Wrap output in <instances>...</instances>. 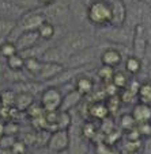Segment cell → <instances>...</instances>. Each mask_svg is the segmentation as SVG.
<instances>
[{"mask_svg":"<svg viewBox=\"0 0 151 154\" xmlns=\"http://www.w3.org/2000/svg\"><path fill=\"white\" fill-rule=\"evenodd\" d=\"M136 123H149L151 122V106L143 103H136L132 108V112Z\"/></svg>","mask_w":151,"mask_h":154,"instance_id":"cell-16","label":"cell"},{"mask_svg":"<svg viewBox=\"0 0 151 154\" xmlns=\"http://www.w3.org/2000/svg\"><path fill=\"white\" fill-rule=\"evenodd\" d=\"M35 103L34 95L31 93H16L15 108L19 112H27V109Z\"/></svg>","mask_w":151,"mask_h":154,"instance_id":"cell-18","label":"cell"},{"mask_svg":"<svg viewBox=\"0 0 151 154\" xmlns=\"http://www.w3.org/2000/svg\"><path fill=\"white\" fill-rule=\"evenodd\" d=\"M4 133H5V123L0 122V137L4 135Z\"/></svg>","mask_w":151,"mask_h":154,"instance_id":"cell-35","label":"cell"},{"mask_svg":"<svg viewBox=\"0 0 151 154\" xmlns=\"http://www.w3.org/2000/svg\"><path fill=\"white\" fill-rule=\"evenodd\" d=\"M0 100H2L3 107L5 108H12L15 107V100H16V92H14L11 88H4L0 91Z\"/></svg>","mask_w":151,"mask_h":154,"instance_id":"cell-24","label":"cell"},{"mask_svg":"<svg viewBox=\"0 0 151 154\" xmlns=\"http://www.w3.org/2000/svg\"><path fill=\"white\" fill-rule=\"evenodd\" d=\"M5 70H7V66H5V62L3 61L2 58H0V73H5Z\"/></svg>","mask_w":151,"mask_h":154,"instance_id":"cell-34","label":"cell"},{"mask_svg":"<svg viewBox=\"0 0 151 154\" xmlns=\"http://www.w3.org/2000/svg\"><path fill=\"white\" fill-rule=\"evenodd\" d=\"M30 152H31V154H60V153L54 152V150L49 149L48 146H37V147H31V149H30Z\"/></svg>","mask_w":151,"mask_h":154,"instance_id":"cell-32","label":"cell"},{"mask_svg":"<svg viewBox=\"0 0 151 154\" xmlns=\"http://www.w3.org/2000/svg\"><path fill=\"white\" fill-rule=\"evenodd\" d=\"M114 72H116V70H114V68L101 65V66L98 68V70H97V76H98V79H100L102 82L109 84V82H112V80H113Z\"/></svg>","mask_w":151,"mask_h":154,"instance_id":"cell-27","label":"cell"},{"mask_svg":"<svg viewBox=\"0 0 151 154\" xmlns=\"http://www.w3.org/2000/svg\"><path fill=\"white\" fill-rule=\"evenodd\" d=\"M70 130H56L51 133V138L46 146L57 153H64L70 147Z\"/></svg>","mask_w":151,"mask_h":154,"instance_id":"cell-7","label":"cell"},{"mask_svg":"<svg viewBox=\"0 0 151 154\" xmlns=\"http://www.w3.org/2000/svg\"><path fill=\"white\" fill-rule=\"evenodd\" d=\"M18 53H19L18 48H16L15 42H12V41H5V42L0 46V58L4 62L7 58H10V57L15 56V54H18Z\"/></svg>","mask_w":151,"mask_h":154,"instance_id":"cell-26","label":"cell"},{"mask_svg":"<svg viewBox=\"0 0 151 154\" xmlns=\"http://www.w3.org/2000/svg\"><path fill=\"white\" fill-rule=\"evenodd\" d=\"M44 22H46V18H45V15H44V12L41 11V8L27 11V12L18 20V26H16L15 31L12 32V35H11L7 41L15 42V39L18 38V35L21 34V32L35 31V30L40 29V26L44 23Z\"/></svg>","mask_w":151,"mask_h":154,"instance_id":"cell-4","label":"cell"},{"mask_svg":"<svg viewBox=\"0 0 151 154\" xmlns=\"http://www.w3.org/2000/svg\"><path fill=\"white\" fill-rule=\"evenodd\" d=\"M132 2H135V0H132Z\"/></svg>","mask_w":151,"mask_h":154,"instance_id":"cell-40","label":"cell"},{"mask_svg":"<svg viewBox=\"0 0 151 154\" xmlns=\"http://www.w3.org/2000/svg\"><path fill=\"white\" fill-rule=\"evenodd\" d=\"M109 4L112 8V20L110 26L123 27L127 23V14L128 4L124 0H109Z\"/></svg>","mask_w":151,"mask_h":154,"instance_id":"cell-8","label":"cell"},{"mask_svg":"<svg viewBox=\"0 0 151 154\" xmlns=\"http://www.w3.org/2000/svg\"><path fill=\"white\" fill-rule=\"evenodd\" d=\"M41 42H42V39H41L37 30H35V31L21 32V34L18 35V38L15 39V45H16V48H18L19 53H22V51H25V50H29V49L34 48V46H37L38 43H41Z\"/></svg>","mask_w":151,"mask_h":154,"instance_id":"cell-10","label":"cell"},{"mask_svg":"<svg viewBox=\"0 0 151 154\" xmlns=\"http://www.w3.org/2000/svg\"><path fill=\"white\" fill-rule=\"evenodd\" d=\"M16 26H18V22L16 20L0 18V37L8 39V38L12 35V32L15 31Z\"/></svg>","mask_w":151,"mask_h":154,"instance_id":"cell-22","label":"cell"},{"mask_svg":"<svg viewBox=\"0 0 151 154\" xmlns=\"http://www.w3.org/2000/svg\"><path fill=\"white\" fill-rule=\"evenodd\" d=\"M25 61L26 60L22 57V54L18 53L5 60V66L8 70H12V72H22L25 70Z\"/></svg>","mask_w":151,"mask_h":154,"instance_id":"cell-21","label":"cell"},{"mask_svg":"<svg viewBox=\"0 0 151 154\" xmlns=\"http://www.w3.org/2000/svg\"><path fill=\"white\" fill-rule=\"evenodd\" d=\"M142 66H143V61L140 58H138V57L128 56L125 58L124 68H125V72L130 76H138L142 72Z\"/></svg>","mask_w":151,"mask_h":154,"instance_id":"cell-19","label":"cell"},{"mask_svg":"<svg viewBox=\"0 0 151 154\" xmlns=\"http://www.w3.org/2000/svg\"><path fill=\"white\" fill-rule=\"evenodd\" d=\"M74 82H75V84H74V85H75V89L78 91V92L80 93L83 97L91 95L93 91H94V88H95L94 80L90 79L86 73H84V75L78 76L75 80H74Z\"/></svg>","mask_w":151,"mask_h":154,"instance_id":"cell-14","label":"cell"},{"mask_svg":"<svg viewBox=\"0 0 151 154\" xmlns=\"http://www.w3.org/2000/svg\"><path fill=\"white\" fill-rule=\"evenodd\" d=\"M64 93L57 87H45V89L40 93V104L46 112L60 111L63 104Z\"/></svg>","mask_w":151,"mask_h":154,"instance_id":"cell-6","label":"cell"},{"mask_svg":"<svg viewBox=\"0 0 151 154\" xmlns=\"http://www.w3.org/2000/svg\"><path fill=\"white\" fill-rule=\"evenodd\" d=\"M56 45H59L65 53L71 56L86 49L98 46L100 42L97 34H93L89 30H71L56 41Z\"/></svg>","mask_w":151,"mask_h":154,"instance_id":"cell-1","label":"cell"},{"mask_svg":"<svg viewBox=\"0 0 151 154\" xmlns=\"http://www.w3.org/2000/svg\"><path fill=\"white\" fill-rule=\"evenodd\" d=\"M98 39L103 42H110L119 46H132L133 41V29L128 26L123 27H114V26H106L100 29V31L95 32Z\"/></svg>","mask_w":151,"mask_h":154,"instance_id":"cell-3","label":"cell"},{"mask_svg":"<svg viewBox=\"0 0 151 154\" xmlns=\"http://www.w3.org/2000/svg\"><path fill=\"white\" fill-rule=\"evenodd\" d=\"M119 125L123 130L131 131V130H133V128H136L138 123H136V120H135V118H133L132 114H124V115H121V118H120Z\"/></svg>","mask_w":151,"mask_h":154,"instance_id":"cell-28","label":"cell"},{"mask_svg":"<svg viewBox=\"0 0 151 154\" xmlns=\"http://www.w3.org/2000/svg\"><path fill=\"white\" fill-rule=\"evenodd\" d=\"M3 108V104H2V100H0V109Z\"/></svg>","mask_w":151,"mask_h":154,"instance_id":"cell-39","label":"cell"},{"mask_svg":"<svg viewBox=\"0 0 151 154\" xmlns=\"http://www.w3.org/2000/svg\"><path fill=\"white\" fill-rule=\"evenodd\" d=\"M138 103L151 106V81H144L140 84L138 91Z\"/></svg>","mask_w":151,"mask_h":154,"instance_id":"cell-23","label":"cell"},{"mask_svg":"<svg viewBox=\"0 0 151 154\" xmlns=\"http://www.w3.org/2000/svg\"><path fill=\"white\" fill-rule=\"evenodd\" d=\"M37 2H38V4H40V7L42 8V7H48V5L53 4L56 0H37Z\"/></svg>","mask_w":151,"mask_h":154,"instance_id":"cell-33","label":"cell"},{"mask_svg":"<svg viewBox=\"0 0 151 154\" xmlns=\"http://www.w3.org/2000/svg\"><path fill=\"white\" fill-rule=\"evenodd\" d=\"M86 19L98 29L110 26L112 8L109 0H91L86 7Z\"/></svg>","mask_w":151,"mask_h":154,"instance_id":"cell-2","label":"cell"},{"mask_svg":"<svg viewBox=\"0 0 151 154\" xmlns=\"http://www.w3.org/2000/svg\"><path fill=\"white\" fill-rule=\"evenodd\" d=\"M100 61L101 65H105V66L119 68L124 60H123L121 50H119L117 46H113V48H103L100 56Z\"/></svg>","mask_w":151,"mask_h":154,"instance_id":"cell-11","label":"cell"},{"mask_svg":"<svg viewBox=\"0 0 151 154\" xmlns=\"http://www.w3.org/2000/svg\"><path fill=\"white\" fill-rule=\"evenodd\" d=\"M4 134L19 137L21 135V125L14 122V120H8V122L5 123V133Z\"/></svg>","mask_w":151,"mask_h":154,"instance_id":"cell-30","label":"cell"},{"mask_svg":"<svg viewBox=\"0 0 151 154\" xmlns=\"http://www.w3.org/2000/svg\"><path fill=\"white\" fill-rule=\"evenodd\" d=\"M70 58V54L65 53L59 45H56V42L44 53V56L41 57V61L44 62H56L60 65H67V61Z\"/></svg>","mask_w":151,"mask_h":154,"instance_id":"cell-12","label":"cell"},{"mask_svg":"<svg viewBox=\"0 0 151 154\" xmlns=\"http://www.w3.org/2000/svg\"><path fill=\"white\" fill-rule=\"evenodd\" d=\"M41 11L44 12L46 20L53 23L57 27L59 24H63V22H65L68 19L71 7L67 0H56L53 4L48 5V7H42Z\"/></svg>","mask_w":151,"mask_h":154,"instance_id":"cell-5","label":"cell"},{"mask_svg":"<svg viewBox=\"0 0 151 154\" xmlns=\"http://www.w3.org/2000/svg\"><path fill=\"white\" fill-rule=\"evenodd\" d=\"M87 115H91L93 119H105L109 115L106 101H93L87 107Z\"/></svg>","mask_w":151,"mask_h":154,"instance_id":"cell-17","label":"cell"},{"mask_svg":"<svg viewBox=\"0 0 151 154\" xmlns=\"http://www.w3.org/2000/svg\"><path fill=\"white\" fill-rule=\"evenodd\" d=\"M14 2H15L18 5H21L22 8H25L26 11H31V10L41 8L37 0H14Z\"/></svg>","mask_w":151,"mask_h":154,"instance_id":"cell-31","label":"cell"},{"mask_svg":"<svg viewBox=\"0 0 151 154\" xmlns=\"http://www.w3.org/2000/svg\"><path fill=\"white\" fill-rule=\"evenodd\" d=\"M64 68H65L64 65L56 64V62H44L42 61V68H41V72L37 79H35V81L42 82V84L51 81L53 77H56L60 72H63Z\"/></svg>","mask_w":151,"mask_h":154,"instance_id":"cell-13","label":"cell"},{"mask_svg":"<svg viewBox=\"0 0 151 154\" xmlns=\"http://www.w3.org/2000/svg\"><path fill=\"white\" fill-rule=\"evenodd\" d=\"M130 75L127 72H123V70H116L112 80V84L117 88V89H125V88L130 85Z\"/></svg>","mask_w":151,"mask_h":154,"instance_id":"cell-25","label":"cell"},{"mask_svg":"<svg viewBox=\"0 0 151 154\" xmlns=\"http://www.w3.org/2000/svg\"><path fill=\"white\" fill-rule=\"evenodd\" d=\"M5 41H7V39H5V38L0 37V46H2V45H3V43H4V42H5Z\"/></svg>","mask_w":151,"mask_h":154,"instance_id":"cell-37","label":"cell"},{"mask_svg":"<svg viewBox=\"0 0 151 154\" xmlns=\"http://www.w3.org/2000/svg\"><path fill=\"white\" fill-rule=\"evenodd\" d=\"M124 2H125V3H127V4H128V3H131V2H132V0H124Z\"/></svg>","mask_w":151,"mask_h":154,"instance_id":"cell-38","label":"cell"},{"mask_svg":"<svg viewBox=\"0 0 151 154\" xmlns=\"http://www.w3.org/2000/svg\"><path fill=\"white\" fill-rule=\"evenodd\" d=\"M37 31H38V34H40V37L42 41H45V42H52V39H53L54 35H56L57 27L54 26L53 23L46 20L41 24L40 29H38Z\"/></svg>","mask_w":151,"mask_h":154,"instance_id":"cell-20","label":"cell"},{"mask_svg":"<svg viewBox=\"0 0 151 154\" xmlns=\"http://www.w3.org/2000/svg\"><path fill=\"white\" fill-rule=\"evenodd\" d=\"M27 11L18 5L14 0H0V18L18 22Z\"/></svg>","mask_w":151,"mask_h":154,"instance_id":"cell-9","label":"cell"},{"mask_svg":"<svg viewBox=\"0 0 151 154\" xmlns=\"http://www.w3.org/2000/svg\"><path fill=\"white\" fill-rule=\"evenodd\" d=\"M82 100H84V97L78 92L76 89H72L70 92H67L63 97V104H61V108L60 111H64V112H71V109L75 108Z\"/></svg>","mask_w":151,"mask_h":154,"instance_id":"cell-15","label":"cell"},{"mask_svg":"<svg viewBox=\"0 0 151 154\" xmlns=\"http://www.w3.org/2000/svg\"><path fill=\"white\" fill-rule=\"evenodd\" d=\"M140 2H143L144 4L147 5V7H150V8H151V0H140Z\"/></svg>","mask_w":151,"mask_h":154,"instance_id":"cell-36","label":"cell"},{"mask_svg":"<svg viewBox=\"0 0 151 154\" xmlns=\"http://www.w3.org/2000/svg\"><path fill=\"white\" fill-rule=\"evenodd\" d=\"M18 137L15 135H8V134H4V135L0 137V147L3 150H7V152H11L12 147L15 146V143L18 142Z\"/></svg>","mask_w":151,"mask_h":154,"instance_id":"cell-29","label":"cell"}]
</instances>
